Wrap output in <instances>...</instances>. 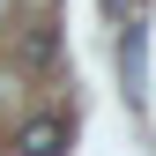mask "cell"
<instances>
[{
  "instance_id": "cell-1",
  "label": "cell",
  "mask_w": 156,
  "mask_h": 156,
  "mask_svg": "<svg viewBox=\"0 0 156 156\" xmlns=\"http://www.w3.org/2000/svg\"><path fill=\"white\" fill-rule=\"evenodd\" d=\"M67 141H74L67 119H23L15 126V156H67Z\"/></svg>"
},
{
  "instance_id": "cell-2",
  "label": "cell",
  "mask_w": 156,
  "mask_h": 156,
  "mask_svg": "<svg viewBox=\"0 0 156 156\" xmlns=\"http://www.w3.org/2000/svg\"><path fill=\"white\" fill-rule=\"evenodd\" d=\"M52 60H60V30H52V23H30L23 37H15V67H30V74H45Z\"/></svg>"
}]
</instances>
